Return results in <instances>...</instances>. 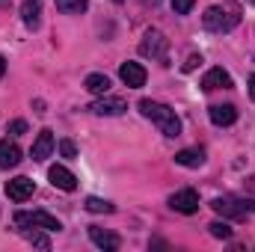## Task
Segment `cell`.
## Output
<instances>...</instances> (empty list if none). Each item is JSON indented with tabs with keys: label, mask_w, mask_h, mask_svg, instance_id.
I'll list each match as a JSON object with an SVG mask.
<instances>
[{
	"label": "cell",
	"mask_w": 255,
	"mask_h": 252,
	"mask_svg": "<svg viewBox=\"0 0 255 252\" xmlns=\"http://www.w3.org/2000/svg\"><path fill=\"white\" fill-rule=\"evenodd\" d=\"M139 113L160 127L163 136H181V119L175 116L172 107H166V104H160V101H151V98H142V101H139Z\"/></svg>",
	"instance_id": "cell-1"
},
{
	"label": "cell",
	"mask_w": 255,
	"mask_h": 252,
	"mask_svg": "<svg viewBox=\"0 0 255 252\" xmlns=\"http://www.w3.org/2000/svg\"><path fill=\"white\" fill-rule=\"evenodd\" d=\"M139 54L142 57H151L157 63L169 65V39L160 33V30H145L142 42H139Z\"/></svg>",
	"instance_id": "cell-2"
},
{
	"label": "cell",
	"mask_w": 255,
	"mask_h": 252,
	"mask_svg": "<svg viewBox=\"0 0 255 252\" xmlns=\"http://www.w3.org/2000/svg\"><path fill=\"white\" fill-rule=\"evenodd\" d=\"M15 226L18 229H42V232H60L63 226H60V220L57 217H51L48 211H18L15 214Z\"/></svg>",
	"instance_id": "cell-3"
},
{
	"label": "cell",
	"mask_w": 255,
	"mask_h": 252,
	"mask_svg": "<svg viewBox=\"0 0 255 252\" xmlns=\"http://www.w3.org/2000/svg\"><path fill=\"white\" fill-rule=\"evenodd\" d=\"M202 21H205V27H208V30H214V33H229V30L238 24V12H232V15H229L223 6H211V9H205Z\"/></svg>",
	"instance_id": "cell-4"
},
{
	"label": "cell",
	"mask_w": 255,
	"mask_h": 252,
	"mask_svg": "<svg viewBox=\"0 0 255 252\" xmlns=\"http://www.w3.org/2000/svg\"><path fill=\"white\" fill-rule=\"evenodd\" d=\"M89 113H95V116H122L128 110L125 98H116V95H101L98 101H92L89 107H86Z\"/></svg>",
	"instance_id": "cell-5"
},
{
	"label": "cell",
	"mask_w": 255,
	"mask_h": 252,
	"mask_svg": "<svg viewBox=\"0 0 255 252\" xmlns=\"http://www.w3.org/2000/svg\"><path fill=\"white\" fill-rule=\"evenodd\" d=\"M169 208L178 211V214H196V211H199V193L190 190V187L172 193V196H169Z\"/></svg>",
	"instance_id": "cell-6"
},
{
	"label": "cell",
	"mask_w": 255,
	"mask_h": 252,
	"mask_svg": "<svg viewBox=\"0 0 255 252\" xmlns=\"http://www.w3.org/2000/svg\"><path fill=\"white\" fill-rule=\"evenodd\" d=\"M33 193H36V181H33V178H24V175H18V178L6 181V196H9L12 202H27Z\"/></svg>",
	"instance_id": "cell-7"
},
{
	"label": "cell",
	"mask_w": 255,
	"mask_h": 252,
	"mask_svg": "<svg viewBox=\"0 0 255 252\" xmlns=\"http://www.w3.org/2000/svg\"><path fill=\"white\" fill-rule=\"evenodd\" d=\"M211 208H214L217 214H223V217H232V220H244L247 211H250L247 202H238V199H232V196H226V199H214Z\"/></svg>",
	"instance_id": "cell-8"
},
{
	"label": "cell",
	"mask_w": 255,
	"mask_h": 252,
	"mask_svg": "<svg viewBox=\"0 0 255 252\" xmlns=\"http://www.w3.org/2000/svg\"><path fill=\"white\" fill-rule=\"evenodd\" d=\"M89 241L104 252H116L122 247L119 235H113V232H107V229H98V226H89Z\"/></svg>",
	"instance_id": "cell-9"
},
{
	"label": "cell",
	"mask_w": 255,
	"mask_h": 252,
	"mask_svg": "<svg viewBox=\"0 0 255 252\" xmlns=\"http://www.w3.org/2000/svg\"><path fill=\"white\" fill-rule=\"evenodd\" d=\"M119 77H122V83L130 86V89H139V86H145V68L139 63H122L119 68Z\"/></svg>",
	"instance_id": "cell-10"
},
{
	"label": "cell",
	"mask_w": 255,
	"mask_h": 252,
	"mask_svg": "<svg viewBox=\"0 0 255 252\" xmlns=\"http://www.w3.org/2000/svg\"><path fill=\"white\" fill-rule=\"evenodd\" d=\"M208 116H211V122L217 127H229L238 122V110L232 107V104H214L211 110H208Z\"/></svg>",
	"instance_id": "cell-11"
},
{
	"label": "cell",
	"mask_w": 255,
	"mask_h": 252,
	"mask_svg": "<svg viewBox=\"0 0 255 252\" xmlns=\"http://www.w3.org/2000/svg\"><path fill=\"white\" fill-rule=\"evenodd\" d=\"M54 133L45 127V130H39V136H36V142H33V148H30V154H33V160H45V157H51V151H54Z\"/></svg>",
	"instance_id": "cell-12"
},
{
	"label": "cell",
	"mask_w": 255,
	"mask_h": 252,
	"mask_svg": "<svg viewBox=\"0 0 255 252\" xmlns=\"http://www.w3.org/2000/svg\"><path fill=\"white\" fill-rule=\"evenodd\" d=\"M229 86H232V77H229V71H223V68H211V71L202 77V89H205V92L229 89Z\"/></svg>",
	"instance_id": "cell-13"
},
{
	"label": "cell",
	"mask_w": 255,
	"mask_h": 252,
	"mask_svg": "<svg viewBox=\"0 0 255 252\" xmlns=\"http://www.w3.org/2000/svg\"><path fill=\"white\" fill-rule=\"evenodd\" d=\"M21 163V148L15 139H3L0 142V169H12Z\"/></svg>",
	"instance_id": "cell-14"
},
{
	"label": "cell",
	"mask_w": 255,
	"mask_h": 252,
	"mask_svg": "<svg viewBox=\"0 0 255 252\" xmlns=\"http://www.w3.org/2000/svg\"><path fill=\"white\" fill-rule=\"evenodd\" d=\"M48 178H51V184H54V187L65 190V193H71V190L77 187V178H74V175H71L65 166H60V163L48 169Z\"/></svg>",
	"instance_id": "cell-15"
},
{
	"label": "cell",
	"mask_w": 255,
	"mask_h": 252,
	"mask_svg": "<svg viewBox=\"0 0 255 252\" xmlns=\"http://www.w3.org/2000/svg\"><path fill=\"white\" fill-rule=\"evenodd\" d=\"M175 163L178 166H187V169H199L205 163V151L202 148H184V151L175 154Z\"/></svg>",
	"instance_id": "cell-16"
},
{
	"label": "cell",
	"mask_w": 255,
	"mask_h": 252,
	"mask_svg": "<svg viewBox=\"0 0 255 252\" xmlns=\"http://www.w3.org/2000/svg\"><path fill=\"white\" fill-rule=\"evenodd\" d=\"M39 15H42V0H24V6H21V18H24V24H27L30 30L39 27Z\"/></svg>",
	"instance_id": "cell-17"
},
{
	"label": "cell",
	"mask_w": 255,
	"mask_h": 252,
	"mask_svg": "<svg viewBox=\"0 0 255 252\" xmlns=\"http://www.w3.org/2000/svg\"><path fill=\"white\" fill-rule=\"evenodd\" d=\"M83 86H86V92H92V95H107V92H110V77H107V74H89V77L83 80Z\"/></svg>",
	"instance_id": "cell-18"
},
{
	"label": "cell",
	"mask_w": 255,
	"mask_h": 252,
	"mask_svg": "<svg viewBox=\"0 0 255 252\" xmlns=\"http://www.w3.org/2000/svg\"><path fill=\"white\" fill-rule=\"evenodd\" d=\"M57 9L65 15H80L89 9V0H57Z\"/></svg>",
	"instance_id": "cell-19"
},
{
	"label": "cell",
	"mask_w": 255,
	"mask_h": 252,
	"mask_svg": "<svg viewBox=\"0 0 255 252\" xmlns=\"http://www.w3.org/2000/svg\"><path fill=\"white\" fill-rule=\"evenodd\" d=\"M86 211H92V214H113V205L98 199V196H89L86 199Z\"/></svg>",
	"instance_id": "cell-20"
},
{
	"label": "cell",
	"mask_w": 255,
	"mask_h": 252,
	"mask_svg": "<svg viewBox=\"0 0 255 252\" xmlns=\"http://www.w3.org/2000/svg\"><path fill=\"white\" fill-rule=\"evenodd\" d=\"M208 229H211V235L220 238V241H229V238H232V226H229V223H211Z\"/></svg>",
	"instance_id": "cell-21"
},
{
	"label": "cell",
	"mask_w": 255,
	"mask_h": 252,
	"mask_svg": "<svg viewBox=\"0 0 255 252\" xmlns=\"http://www.w3.org/2000/svg\"><path fill=\"white\" fill-rule=\"evenodd\" d=\"M27 238H30V244H36V247H42V250H51V241H48L45 235H39L36 229H33V232H27Z\"/></svg>",
	"instance_id": "cell-22"
},
{
	"label": "cell",
	"mask_w": 255,
	"mask_h": 252,
	"mask_svg": "<svg viewBox=\"0 0 255 252\" xmlns=\"http://www.w3.org/2000/svg\"><path fill=\"white\" fill-rule=\"evenodd\" d=\"M193 3H196V0H172V9H175L178 15H187L193 9Z\"/></svg>",
	"instance_id": "cell-23"
},
{
	"label": "cell",
	"mask_w": 255,
	"mask_h": 252,
	"mask_svg": "<svg viewBox=\"0 0 255 252\" xmlns=\"http://www.w3.org/2000/svg\"><path fill=\"white\" fill-rule=\"evenodd\" d=\"M9 133H12V136H21V133H27V122H24V119H15V122H9Z\"/></svg>",
	"instance_id": "cell-24"
},
{
	"label": "cell",
	"mask_w": 255,
	"mask_h": 252,
	"mask_svg": "<svg viewBox=\"0 0 255 252\" xmlns=\"http://www.w3.org/2000/svg\"><path fill=\"white\" fill-rule=\"evenodd\" d=\"M60 151H63V157H77V145L71 139H63L60 142Z\"/></svg>",
	"instance_id": "cell-25"
},
{
	"label": "cell",
	"mask_w": 255,
	"mask_h": 252,
	"mask_svg": "<svg viewBox=\"0 0 255 252\" xmlns=\"http://www.w3.org/2000/svg\"><path fill=\"white\" fill-rule=\"evenodd\" d=\"M199 63H202V57H199V54H190V57H187V63H184V71H193Z\"/></svg>",
	"instance_id": "cell-26"
},
{
	"label": "cell",
	"mask_w": 255,
	"mask_h": 252,
	"mask_svg": "<svg viewBox=\"0 0 255 252\" xmlns=\"http://www.w3.org/2000/svg\"><path fill=\"white\" fill-rule=\"evenodd\" d=\"M250 98H253V101H255V74H253V77H250Z\"/></svg>",
	"instance_id": "cell-27"
},
{
	"label": "cell",
	"mask_w": 255,
	"mask_h": 252,
	"mask_svg": "<svg viewBox=\"0 0 255 252\" xmlns=\"http://www.w3.org/2000/svg\"><path fill=\"white\" fill-rule=\"evenodd\" d=\"M3 74H6V60L0 57V77H3Z\"/></svg>",
	"instance_id": "cell-28"
},
{
	"label": "cell",
	"mask_w": 255,
	"mask_h": 252,
	"mask_svg": "<svg viewBox=\"0 0 255 252\" xmlns=\"http://www.w3.org/2000/svg\"><path fill=\"white\" fill-rule=\"evenodd\" d=\"M3 3H6V0H0V6H3Z\"/></svg>",
	"instance_id": "cell-29"
},
{
	"label": "cell",
	"mask_w": 255,
	"mask_h": 252,
	"mask_svg": "<svg viewBox=\"0 0 255 252\" xmlns=\"http://www.w3.org/2000/svg\"><path fill=\"white\" fill-rule=\"evenodd\" d=\"M113 3H122V0H113Z\"/></svg>",
	"instance_id": "cell-30"
}]
</instances>
